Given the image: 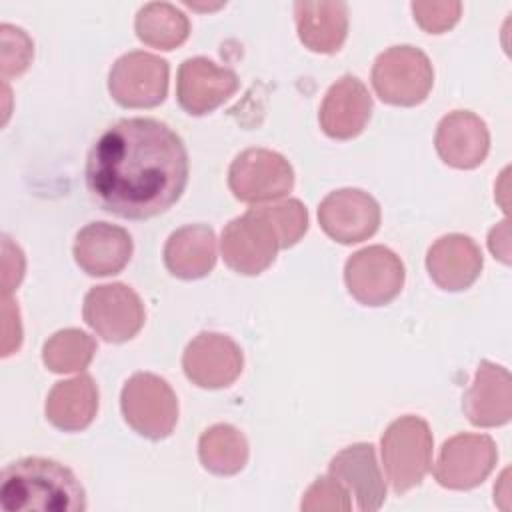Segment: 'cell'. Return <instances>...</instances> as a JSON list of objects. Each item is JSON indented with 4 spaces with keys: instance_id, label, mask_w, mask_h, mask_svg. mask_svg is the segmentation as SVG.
<instances>
[{
    "instance_id": "1",
    "label": "cell",
    "mask_w": 512,
    "mask_h": 512,
    "mask_svg": "<svg viewBox=\"0 0 512 512\" xmlns=\"http://www.w3.org/2000/svg\"><path fill=\"white\" fill-rule=\"evenodd\" d=\"M86 186L114 216L146 220L166 212L188 182L182 138L154 118H124L106 128L86 158Z\"/></svg>"
},
{
    "instance_id": "2",
    "label": "cell",
    "mask_w": 512,
    "mask_h": 512,
    "mask_svg": "<svg viewBox=\"0 0 512 512\" xmlns=\"http://www.w3.org/2000/svg\"><path fill=\"white\" fill-rule=\"evenodd\" d=\"M0 506L6 512H82L86 494L70 468L50 458L30 456L4 468Z\"/></svg>"
},
{
    "instance_id": "3",
    "label": "cell",
    "mask_w": 512,
    "mask_h": 512,
    "mask_svg": "<svg viewBox=\"0 0 512 512\" xmlns=\"http://www.w3.org/2000/svg\"><path fill=\"white\" fill-rule=\"evenodd\" d=\"M432 444V432L418 416H402L386 428L382 462L394 492H408L424 480L432 464Z\"/></svg>"
},
{
    "instance_id": "4",
    "label": "cell",
    "mask_w": 512,
    "mask_h": 512,
    "mask_svg": "<svg viewBox=\"0 0 512 512\" xmlns=\"http://www.w3.org/2000/svg\"><path fill=\"white\" fill-rule=\"evenodd\" d=\"M434 70L428 56L414 46H392L372 66L376 94L392 106H416L432 90Z\"/></svg>"
},
{
    "instance_id": "5",
    "label": "cell",
    "mask_w": 512,
    "mask_h": 512,
    "mask_svg": "<svg viewBox=\"0 0 512 512\" xmlns=\"http://www.w3.org/2000/svg\"><path fill=\"white\" fill-rule=\"evenodd\" d=\"M120 406L130 428L150 440L172 434L178 420V400L170 384L150 372H136L122 388Z\"/></svg>"
},
{
    "instance_id": "6",
    "label": "cell",
    "mask_w": 512,
    "mask_h": 512,
    "mask_svg": "<svg viewBox=\"0 0 512 512\" xmlns=\"http://www.w3.org/2000/svg\"><path fill=\"white\" fill-rule=\"evenodd\" d=\"M228 186L242 202H266L286 196L294 186L290 162L266 148H248L240 152L228 170Z\"/></svg>"
},
{
    "instance_id": "7",
    "label": "cell",
    "mask_w": 512,
    "mask_h": 512,
    "mask_svg": "<svg viewBox=\"0 0 512 512\" xmlns=\"http://www.w3.org/2000/svg\"><path fill=\"white\" fill-rule=\"evenodd\" d=\"M84 322L106 342H126L144 324V304L140 296L122 282L102 284L88 290L82 306Z\"/></svg>"
},
{
    "instance_id": "8",
    "label": "cell",
    "mask_w": 512,
    "mask_h": 512,
    "mask_svg": "<svg viewBox=\"0 0 512 512\" xmlns=\"http://www.w3.org/2000/svg\"><path fill=\"white\" fill-rule=\"evenodd\" d=\"M168 72L164 58L134 50L112 64L108 90L124 108H154L168 94Z\"/></svg>"
},
{
    "instance_id": "9",
    "label": "cell",
    "mask_w": 512,
    "mask_h": 512,
    "mask_svg": "<svg viewBox=\"0 0 512 512\" xmlns=\"http://www.w3.org/2000/svg\"><path fill=\"white\" fill-rule=\"evenodd\" d=\"M344 280L348 292L360 304L384 306L404 286V264L386 246H368L348 258Z\"/></svg>"
},
{
    "instance_id": "10",
    "label": "cell",
    "mask_w": 512,
    "mask_h": 512,
    "mask_svg": "<svg viewBox=\"0 0 512 512\" xmlns=\"http://www.w3.org/2000/svg\"><path fill=\"white\" fill-rule=\"evenodd\" d=\"M496 444L486 434H456L448 438L438 454L434 478L450 490H470L482 484L494 470Z\"/></svg>"
},
{
    "instance_id": "11",
    "label": "cell",
    "mask_w": 512,
    "mask_h": 512,
    "mask_svg": "<svg viewBox=\"0 0 512 512\" xmlns=\"http://www.w3.org/2000/svg\"><path fill=\"white\" fill-rule=\"evenodd\" d=\"M222 258L238 274L256 276L264 272L276 258L280 248L274 228L250 208L244 216H238L222 230Z\"/></svg>"
},
{
    "instance_id": "12",
    "label": "cell",
    "mask_w": 512,
    "mask_h": 512,
    "mask_svg": "<svg viewBox=\"0 0 512 512\" xmlns=\"http://www.w3.org/2000/svg\"><path fill=\"white\" fill-rule=\"evenodd\" d=\"M318 222L332 240L340 244H356L378 230L380 206L364 190H334L320 202Z\"/></svg>"
},
{
    "instance_id": "13",
    "label": "cell",
    "mask_w": 512,
    "mask_h": 512,
    "mask_svg": "<svg viewBox=\"0 0 512 512\" xmlns=\"http://www.w3.org/2000/svg\"><path fill=\"white\" fill-rule=\"evenodd\" d=\"M240 346L218 332L198 334L184 350L182 368L188 380L200 388L230 386L242 372Z\"/></svg>"
},
{
    "instance_id": "14",
    "label": "cell",
    "mask_w": 512,
    "mask_h": 512,
    "mask_svg": "<svg viewBox=\"0 0 512 512\" xmlns=\"http://www.w3.org/2000/svg\"><path fill=\"white\" fill-rule=\"evenodd\" d=\"M238 88V76L204 56L188 58L178 68L176 96L180 106L194 116H202L226 102Z\"/></svg>"
},
{
    "instance_id": "15",
    "label": "cell",
    "mask_w": 512,
    "mask_h": 512,
    "mask_svg": "<svg viewBox=\"0 0 512 512\" xmlns=\"http://www.w3.org/2000/svg\"><path fill=\"white\" fill-rule=\"evenodd\" d=\"M434 144L438 156L448 166L470 170L484 162L490 134L480 116L470 110H454L440 120Z\"/></svg>"
},
{
    "instance_id": "16",
    "label": "cell",
    "mask_w": 512,
    "mask_h": 512,
    "mask_svg": "<svg viewBox=\"0 0 512 512\" xmlns=\"http://www.w3.org/2000/svg\"><path fill=\"white\" fill-rule=\"evenodd\" d=\"M372 114V96L368 88L352 74L336 80L320 106V126L336 140L358 136Z\"/></svg>"
},
{
    "instance_id": "17",
    "label": "cell",
    "mask_w": 512,
    "mask_h": 512,
    "mask_svg": "<svg viewBox=\"0 0 512 512\" xmlns=\"http://www.w3.org/2000/svg\"><path fill=\"white\" fill-rule=\"evenodd\" d=\"M132 256L130 234L108 222L86 224L74 240V260L90 276L118 274Z\"/></svg>"
},
{
    "instance_id": "18",
    "label": "cell",
    "mask_w": 512,
    "mask_h": 512,
    "mask_svg": "<svg viewBox=\"0 0 512 512\" xmlns=\"http://www.w3.org/2000/svg\"><path fill=\"white\" fill-rule=\"evenodd\" d=\"M462 408L474 426H502L512 416V378L504 366L480 362Z\"/></svg>"
},
{
    "instance_id": "19",
    "label": "cell",
    "mask_w": 512,
    "mask_h": 512,
    "mask_svg": "<svg viewBox=\"0 0 512 512\" xmlns=\"http://www.w3.org/2000/svg\"><path fill=\"white\" fill-rule=\"evenodd\" d=\"M482 262L480 246L464 234H446L438 238L426 254L430 278L450 292L472 286L480 276Z\"/></svg>"
},
{
    "instance_id": "20",
    "label": "cell",
    "mask_w": 512,
    "mask_h": 512,
    "mask_svg": "<svg viewBox=\"0 0 512 512\" xmlns=\"http://www.w3.org/2000/svg\"><path fill=\"white\" fill-rule=\"evenodd\" d=\"M330 474L340 480L346 490L358 502L364 512L378 510L386 500V482L376 462V452L372 444L360 442L340 450L328 466Z\"/></svg>"
},
{
    "instance_id": "21",
    "label": "cell",
    "mask_w": 512,
    "mask_h": 512,
    "mask_svg": "<svg viewBox=\"0 0 512 512\" xmlns=\"http://www.w3.org/2000/svg\"><path fill=\"white\" fill-rule=\"evenodd\" d=\"M296 28L302 44L312 52L334 54L348 34V8L344 2H296Z\"/></svg>"
},
{
    "instance_id": "22",
    "label": "cell",
    "mask_w": 512,
    "mask_h": 512,
    "mask_svg": "<svg viewBox=\"0 0 512 512\" xmlns=\"http://www.w3.org/2000/svg\"><path fill=\"white\" fill-rule=\"evenodd\" d=\"M166 268L184 280L206 276L216 264V236L204 224H190L170 234L164 246Z\"/></svg>"
},
{
    "instance_id": "23",
    "label": "cell",
    "mask_w": 512,
    "mask_h": 512,
    "mask_svg": "<svg viewBox=\"0 0 512 512\" xmlns=\"http://www.w3.org/2000/svg\"><path fill=\"white\" fill-rule=\"evenodd\" d=\"M46 418L64 432L84 430L98 410V386L88 374L58 382L46 398Z\"/></svg>"
},
{
    "instance_id": "24",
    "label": "cell",
    "mask_w": 512,
    "mask_h": 512,
    "mask_svg": "<svg viewBox=\"0 0 512 512\" xmlns=\"http://www.w3.org/2000/svg\"><path fill=\"white\" fill-rule=\"evenodd\" d=\"M198 456L206 470L218 476H232L248 462V442L230 424H214L198 440Z\"/></svg>"
},
{
    "instance_id": "25",
    "label": "cell",
    "mask_w": 512,
    "mask_h": 512,
    "mask_svg": "<svg viewBox=\"0 0 512 512\" xmlns=\"http://www.w3.org/2000/svg\"><path fill=\"white\" fill-rule=\"evenodd\" d=\"M136 36L160 50H174L190 34V22L182 10L168 2H150L136 14Z\"/></svg>"
},
{
    "instance_id": "26",
    "label": "cell",
    "mask_w": 512,
    "mask_h": 512,
    "mask_svg": "<svg viewBox=\"0 0 512 512\" xmlns=\"http://www.w3.org/2000/svg\"><path fill=\"white\" fill-rule=\"evenodd\" d=\"M94 352L96 342L92 336L78 328H66L46 340L42 348V360L52 372L58 374L80 372L92 362Z\"/></svg>"
},
{
    "instance_id": "27",
    "label": "cell",
    "mask_w": 512,
    "mask_h": 512,
    "mask_svg": "<svg viewBox=\"0 0 512 512\" xmlns=\"http://www.w3.org/2000/svg\"><path fill=\"white\" fill-rule=\"evenodd\" d=\"M256 212L274 228L280 248L294 246L308 230V212L296 198H288L278 204L256 206Z\"/></svg>"
},
{
    "instance_id": "28",
    "label": "cell",
    "mask_w": 512,
    "mask_h": 512,
    "mask_svg": "<svg viewBox=\"0 0 512 512\" xmlns=\"http://www.w3.org/2000/svg\"><path fill=\"white\" fill-rule=\"evenodd\" d=\"M350 494L346 486L330 476H320L312 482V486L306 490L300 508L304 512H318V510H336L346 512L350 510Z\"/></svg>"
},
{
    "instance_id": "29",
    "label": "cell",
    "mask_w": 512,
    "mask_h": 512,
    "mask_svg": "<svg viewBox=\"0 0 512 512\" xmlns=\"http://www.w3.org/2000/svg\"><path fill=\"white\" fill-rule=\"evenodd\" d=\"M2 32V76L22 74L32 58V40L22 28L10 24L0 26Z\"/></svg>"
},
{
    "instance_id": "30",
    "label": "cell",
    "mask_w": 512,
    "mask_h": 512,
    "mask_svg": "<svg viewBox=\"0 0 512 512\" xmlns=\"http://www.w3.org/2000/svg\"><path fill=\"white\" fill-rule=\"evenodd\" d=\"M414 20L422 30L430 34H440L452 28L462 12L460 2H412Z\"/></svg>"
},
{
    "instance_id": "31",
    "label": "cell",
    "mask_w": 512,
    "mask_h": 512,
    "mask_svg": "<svg viewBox=\"0 0 512 512\" xmlns=\"http://www.w3.org/2000/svg\"><path fill=\"white\" fill-rule=\"evenodd\" d=\"M2 356L12 354L20 342H22V326H20V314H18V306L4 296L2 302Z\"/></svg>"
},
{
    "instance_id": "32",
    "label": "cell",
    "mask_w": 512,
    "mask_h": 512,
    "mask_svg": "<svg viewBox=\"0 0 512 512\" xmlns=\"http://www.w3.org/2000/svg\"><path fill=\"white\" fill-rule=\"evenodd\" d=\"M24 274V256L18 246L4 236V288L2 294L10 296V292L20 284Z\"/></svg>"
},
{
    "instance_id": "33",
    "label": "cell",
    "mask_w": 512,
    "mask_h": 512,
    "mask_svg": "<svg viewBox=\"0 0 512 512\" xmlns=\"http://www.w3.org/2000/svg\"><path fill=\"white\" fill-rule=\"evenodd\" d=\"M488 246L492 250L494 256H498L504 264L510 262V244H508V220L500 222V226L492 228L490 236H488Z\"/></svg>"
}]
</instances>
